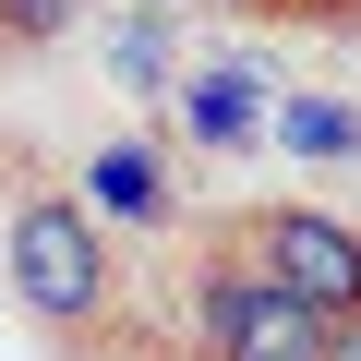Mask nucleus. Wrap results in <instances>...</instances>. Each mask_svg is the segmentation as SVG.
Wrapping results in <instances>:
<instances>
[{
	"label": "nucleus",
	"mask_w": 361,
	"mask_h": 361,
	"mask_svg": "<svg viewBox=\"0 0 361 361\" xmlns=\"http://www.w3.org/2000/svg\"><path fill=\"white\" fill-rule=\"evenodd\" d=\"M289 157H361V109H337V97H289Z\"/></svg>",
	"instance_id": "6"
},
{
	"label": "nucleus",
	"mask_w": 361,
	"mask_h": 361,
	"mask_svg": "<svg viewBox=\"0 0 361 361\" xmlns=\"http://www.w3.org/2000/svg\"><path fill=\"white\" fill-rule=\"evenodd\" d=\"M205 337H217V361H325V313H301L253 265H217L205 277Z\"/></svg>",
	"instance_id": "3"
},
{
	"label": "nucleus",
	"mask_w": 361,
	"mask_h": 361,
	"mask_svg": "<svg viewBox=\"0 0 361 361\" xmlns=\"http://www.w3.org/2000/svg\"><path fill=\"white\" fill-rule=\"evenodd\" d=\"M0 25H13V37H61V25H73V0H0Z\"/></svg>",
	"instance_id": "8"
},
{
	"label": "nucleus",
	"mask_w": 361,
	"mask_h": 361,
	"mask_svg": "<svg viewBox=\"0 0 361 361\" xmlns=\"http://www.w3.org/2000/svg\"><path fill=\"white\" fill-rule=\"evenodd\" d=\"M85 193H97L109 217H133V229H169V169H157V145H97Z\"/></svg>",
	"instance_id": "5"
},
{
	"label": "nucleus",
	"mask_w": 361,
	"mask_h": 361,
	"mask_svg": "<svg viewBox=\"0 0 361 361\" xmlns=\"http://www.w3.org/2000/svg\"><path fill=\"white\" fill-rule=\"evenodd\" d=\"M121 85H145V97L169 85V61H157V25H121Z\"/></svg>",
	"instance_id": "7"
},
{
	"label": "nucleus",
	"mask_w": 361,
	"mask_h": 361,
	"mask_svg": "<svg viewBox=\"0 0 361 361\" xmlns=\"http://www.w3.org/2000/svg\"><path fill=\"white\" fill-rule=\"evenodd\" d=\"M180 121H193L205 145H265V73H253V61L193 73V85H180Z\"/></svg>",
	"instance_id": "4"
},
{
	"label": "nucleus",
	"mask_w": 361,
	"mask_h": 361,
	"mask_svg": "<svg viewBox=\"0 0 361 361\" xmlns=\"http://www.w3.org/2000/svg\"><path fill=\"white\" fill-rule=\"evenodd\" d=\"M13 289H25L37 325H97V301H109V241H97V217H85L73 193H37V205L13 217Z\"/></svg>",
	"instance_id": "1"
},
{
	"label": "nucleus",
	"mask_w": 361,
	"mask_h": 361,
	"mask_svg": "<svg viewBox=\"0 0 361 361\" xmlns=\"http://www.w3.org/2000/svg\"><path fill=\"white\" fill-rule=\"evenodd\" d=\"M253 277L289 289V301L325 313V325H361V229L325 217V205H265V217H253Z\"/></svg>",
	"instance_id": "2"
}]
</instances>
